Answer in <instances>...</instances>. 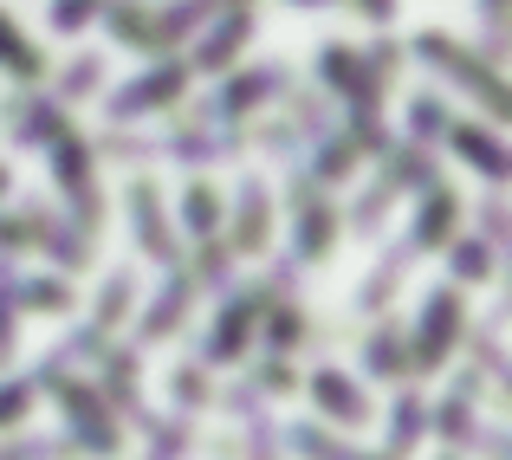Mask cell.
Listing matches in <instances>:
<instances>
[{"label":"cell","instance_id":"obj_1","mask_svg":"<svg viewBox=\"0 0 512 460\" xmlns=\"http://www.w3.org/2000/svg\"><path fill=\"white\" fill-rule=\"evenodd\" d=\"M415 52H422V59H435V65H441V72H448V78H461V85H474L480 98H487V111H506V91H500V72H493V65L480 59V52L454 46L448 33H422V39H415Z\"/></svg>","mask_w":512,"mask_h":460},{"label":"cell","instance_id":"obj_2","mask_svg":"<svg viewBox=\"0 0 512 460\" xmlns=\"http://www.w3.org/2000/svg\"><path fill=\"white\" fill-rule=\"evenodd\" d=\"M182 78H188V72H182V65H163V72H143V78H137V85H130V91H124V98H117V117H137V111H143V104H169V98H175V91H182Z\"/></svg>","mask_w":512,"mask_h":460},{"label":"cell","instance_id":"obj_3","mask_svg":"<svg viewBox=\"0 0 512 460\" xmlns=\"http://www.w3.org/2000/svg\"><path fill=\"white\" fill-rule=\"evenodd\" d=\"M130 208H137V234H143V247H150L156 260H175V240H169V227H163V208H156V188H150V182L130 188Z\"/></svg>","mask_w":512,"mask_h":460},{"label":"cell","instance_id":"obj_4","mask_svg":"<svg viewBox=\"0 0 512 460\" xmlns=\"http://www.w3.org/2000/svg\"><path fill=\"white\" fill-rule=\"evenodd\" d=\"M454 150H461L467 162H474L487 182H500L506 175V150H500V137L493 130H474V124H454Z\"/></svg>","mask_w":512,"mask_h":460},{"label":"cell","instance_id":"obj_5","mask_svg":"<svg viewBox=\"0 0 512 460\" xmlns=\"http://www.w3.org/2000/svg\"><path fill=\"white\" fill-rule=\"evenodd\" d=\"M0 65H7L13 78H39V72H46L39 46L20 33V26H13V13H7V7H0Z\"/></svg>","mask_w":512,"mask_h":460},{"label":"cell","instance_id":"obj_6","mask_svg":"<svg viewBox=\"0 0 512 460\" xmlns=\"http://www.w3.org/2000/svg\"><path fill=\"white\" fill-rule=\"evenodd\" d=\"M247 33H253V7H227V20L214 26L208 46H201V65H208V72H214V65H227V59H234V46H240Z\"/></svg>","mask_w":512,"mask_h":460},{"label":"cell","instance_id":"obj_7","mask_svg":"<svg viewBox=\"0 0 512 460\" xmlns=\"http://www.w3.org/2000/svg\"><path fill=\"white\" fill-rule=\"evenodd\" d=\"M454 318H461L454 292H435V299H428V331H422V363H441V350H448V337H454Z\"/></svg>","mask_w":512,"mask_h":460},{"label":"cell","instance_id":"obj_8","mask_svg":"<svg viewBox=\"0 0 512 460\" xmlns=\"http://www.w3.org/2000/svg\"><path fill=\"white\" fill-rule=\"evenodd\" d=\"M312 396L325 402L338 422H363V389H350L338 370H318V376H312Z\"/></svg>","mask_w":512,"mask_h":460},{"label":"cell","instance_id":"obj_9","mask_svg":"<svg viewBox=\"0 0 512 460\" xmlns=\"http://www.w3.org/2000/svg\"><path fill=\"white\" fill-rule=\"evenodd\" d=\"M260 240H266V195L247 188L240 195V247H260Z\"/></svg>","mask_w":512,"mask_h":460},{"label":"cell","instance_id":"obj_10","mask_svg":"<svg viewBox=\"0 0 512 460\" xmlns=\"http://www.w3.org/2000/svg\"><path fill=\"white\" fill-rule=\"evenodd\" d=\"M448 221H454V195H428V208H422V227H415V247L441 240V234H448Z\"/></svg>","mask_w":512,"mask_h":460},{"label":"cell","instance_id":"obj_11","mask_svg":"<svg viewBox=\"0 0 512 460\" xmlns=\"http://www.w3.org/2000/svg\"><path fill=\"white\" fill-rule=\"evenodd\" d=\"M182 214H188V227H195V234H208V227H214V214H221V208H214V188H188Z\"/></svg>","mask_w":512,"mask_h":460},{"label":"cell","instance_id":"obj_12","mask_svg":"<svg viewBox=\"0 0 512 460\" xmlns=\"http://www.w3.org/2000/svg\"><path fill=\"white\" fill-rule=\"evenodd\" d=\"M91 13H98V0H52V26H59V33H78Z\"/></svg>","mask_w":512,"mask_h":460},{"label":"cell","instance_id":"obj_13","mask_svg":"<svg viewBox=\"0 0 512 460\" xmlns=\"http://www.w3.org/2000/svg\"><path fill=\"white\" fill-rule=\"evenodd\" d=\"M415 435H422V409L402 402V409H396V441H415Z\"/></svg>","mask_w":512,"mask_h":460},{"label":"cell","instance_id":"obj_14","mask_svg":"<svg viewBox=\"0 0 512 460\" xmlns=\"http://www.w3.org/2000/svg\"><path fill=\"white\" fill-rule=\"evenodd\" d=\"M91 78H98V59H72V78H65V91H85Z\"/></svg>","mask_w":512,"mask_h":460},{"label":"cell","instance_id":"obj_15","mask_svg":"<svg viewBox=\"0 0 512 460\" xmlns=\"http://www.w3.org/2000/svg\"><path fill=\"white\" fill-rule=\"evenodd\" d=\"M20 409H26V389H7V396H0V422H13Z\"/></svg>","mask_w":512,"mask_h":460},{"label":"cell","instance_id":"obj_16","mask_svg":"<svg viewBox=\"0 0 512 460\" xmlns=\"http://www.w3.org/2000/svg\"><path fill=\"white\" fill-rule=\"evenodd\" d=\"M0 188H7V169H0Z\"/></svg>","mask_w":512,"mask_h":460},{"label":"cell","instance_id":"obj_17","mask_svg":"<svg viewBox=\"0 0 512 460\" xmlns=\"http://www.w3.org/2000/svg\"><path fill=\"white\" fill-rule=\"evenodd\" d=\"M234 7H247V0H234Z\"/></svg>","mask_w":512,"mask_h":460}]
</instances>
